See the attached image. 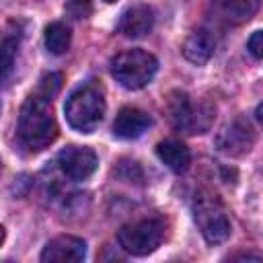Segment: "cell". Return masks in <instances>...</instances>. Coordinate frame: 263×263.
Segmentation results:
<instances>
[{"label":"cell","mask_w":263,"mask_h":263,"mask_svg":"<svg viewBox=\"0 0 263 263\" xmlns=\"http://www.w3.org/2000/svg\"><path fill=\"white\" fill-rule=\"evenodd\" d=\"M16 138L31 152L47 148L58 138V123L49 97L35 92L25 99L16 119Z\"/></svg>","instance_id":"1"},{"label":"cell","mask_w":263,"mask_h":263,"mask_svg":"<svg viewBox=\"0 0 263 263\" xmlns=\"http://www.w3.org/2000/svg\"><path fill=\"white\" fill-rule=\"evenodd\" d=\"M64 113L74 129L82 134H90L95 127H99L105 115V97L101 86L86 82L76 90H72L70 97L66 99Z\"/></svg>","instance_id":"2"},{"label":"cell","mask_w":263,"mask_h":263,"mask_svg":"<svg viewBox=\"0 0 263 263\" xmlns=\"http://www.w3.org/2000/svg\"><path fill=\"white\" fill-rule=\"evenodd\" d=\"M214 105L205 99H193L181 90H175L168 97V115L173 125L189 136L208 132L214 123Z\"/></svg>","instance_id":"3"},{"label":"cell","mask_w":263,"mask_h":263,"mask_svg":"<svg viewBox=\"0 0 263 263\" xmlns=\"http://www.w3.org/2000/svg\"><path fill=\"white\" fill-rule=\"evenodd\" d=\"M191 210H193V220H195L201 236L210 245H220L230 236L232 224H230L228 212L216 195H212L208 191L195 193Z\"/></svg>","instance_id":"4"},{"label":"cell","mask_w":263,"mask_h":263,"mask_svg":"<svg viewBox=\"0 0 263 263\" xmlns=\"http://www.w3.org/2000/svg\"><path fill=\"white\" fill-rule=\"evenodd\" d=\"M164 236H166V222L158 216H152L121 226L117 232V242L129 255L144 257L154 253L164 240Z\"/></svg>","instance_id":"5"},{"label":"cell","mask_w":263,"mask_h":263,"mask_svg":"<svg viewBox=\"0 0 263 263\" xmlns=\"http://www.w3.org/2000/svg\"><path fill=\"white\" fill-rule=\"evenodd\" d=\"M158 70V62L152 53L144 49H127L113 58L111 74L113 78L129 90H138L146 86Z\"/></svg>","instance_id":"6"},{"label":"cell","mask_w":263,"mask_h":263,"mask_svg":"<svg viewBox=\"0 0 263 263\" xmlns=\"http://www.w3.org/2000/svg\"><path fill=\"white\" fill-rule=\"evenodd\" d=\"M216 148L222 154L228 156H242L251 150L253 142H255V132L251 127V123L245 117H236L232 121H228L218 134H216Z\"/></svg>","instance_id":"7"},{"label":"cell","mask_w":263,"mask_h":263,"mask_svg":"<svg viewBox=\"0 0 263 263\" xmlns=\"http://www.w3.org/2000/svg\"><path fill=\"white\" fill-rule=\"evenodd\" d=\"M58 166L68 179L84 181L97 171L99 158L86 146H68L58 154Z\"/></svg>","instance_id":"8"},{"label":"cell","mask_w":263,"mask_h":263,"mask_svg":"<svg viewBox=\"0 0 263 263\" xmlns=\"http://www.w3.org/2000/svg\"><path fill=\"white\" fill-rule=\"evenodd\" d=\"M84 257H86L84 240L78 236H70V234L51 238L41 253L43 263H78Z\"/></svg>","instance_id":"9"},{"label":"cell","mask_w":263,"mask_h":263,"mask_svg":"<svg viewBox=\"0 0 263 263\" xmlns=\"http://www.w3.org/2000/svg\"><path fill=\"white\" fill-rule=\"evenodd\" d=\"M152 119L148 113H144L138 107H123L119 109L115 121H113V136L121 140H136L140 138L148 127Z\"/></svg>","instance_id":"10"},{"label":"cell","mask_w":263,"mask_h":263,"mask_svg":"<svg viewBox=\"0 0 263 263\" xmlns=\"http://www.w3.org/2000/svg\"><path fill=\"white\" fill-rule=\"evenodd\" d=\"M154 27V12L146 4H136L127 8L119 18V33L129 39L146 37Z\"/></svg>","instance_id":"11"},{"label":"cell","mask_w":263,"mask_h":263,"mask_svg":"<svg viewBox=\"0 0 263 263\" xmlns=\"http://www.w3.org/2000/svg\"><path fill=\"white\" fill-rule=\"evenodd\" d=\"M261 0H214L216 12L230 25H242L257 12Z\"/></svg>","instance_id":"12"},{"label":"cell","mask_w":263,"mask_h":263,"mask_svg":"<svg viewBox=\"0 0 263 263\" xmlns=\"http://www.w3.org/2000/svg\"><path fill=\"white\" fill-rule=\"evenodd\" d=\"M216 49V41L208 31L191 33L183 43V55L193 64H205Z\"/></svg>","instance_id":"13"},{"label":"cell","mask_w":263,"mask_h":263,"mask_svg":"<svg viewBox=\"0 0 263 263\" xmlns=\"http://www.w3.org/2000/svg\"><path fill=\"white\" fill-rule=\"evenodd\" d=\"M156 154L175 173H183L189 166V162H191L189 148L183 142H179V140H162L156 146Z\"/></svg>","instance_id":"14"},{"label":"cell","mask_w":263,"mask_h":263,"mask_svg":"<svg viewBox=\"0 0 263 263\" xmlns=\"http://www.w3.org/2000/svg\"><path fill=\"white\" fill-rule=\"evenodd\" d=\"M45 47L53 55L66 53L70 47V29L60 21L49 23L45 27Z\"/></svg>","instance_id":"15"},{"label":"cell","mask_w":263,"mask_h":263,"mask_svg":"<svg viewBox=\"0 0 263 263\" xmlns=\"http://www.w3.org/2000/svg\"><path fill=\"white\" fill-rule=\"evenodd\" d=\"M18 49V39L12 35H6L2 41V80L6 82L10 76V70L14 66V55Z\"/></svg>","instance_id":"16"},{"label":"cell","mask_w":263,"mask_h":263,"mask_svg":"<svg viewBox=\"0 0 263 263\" xmlns=\"http://www.w3.org/2000/svg\"><path fill=\"white\" fill-rule=\"evenodd\" d=\"M62 88V76L60 74H55V72H49V74H45L41 80H39V92L41 95H45V97H53V95H58V90Z\"/></svg>","instance_id":"17"},{"label":"cell","mask_w":263,"mask_h":263,"mask_svg":"<svg viewBox=\"0 0 263 263\" xmlns=\"http://www.w3.org/2000/svg\"><path fill=\"white\" fill-rule=\"evenodd\" d=\"M66 10L72 18H86L90 14V0H68Z\"/></svg>","instance_id":"18"},{"label":"cell","mask_w":263,"mask_h":263,"mask_svg":"<svg viewBox=\"0 0 263 263\" xmlns=\"http://www.w3.org/2000/svg\"><path fill=\"white\" fill-rule=\"evenodd\" d=\"M247 47H249V53L253 55V58H263V31H255L251 37H249V43H247Z\"/></svg>","instance_id":"19"},{"label":"cell","mask_w":263,"mask_h":263,"mask_svg":"<svg viewBox=\"0 0 263 263\" xmlns=\"http://www.w3.org/2000/svg\"><path fill=\"white\" fill-rule=\"evenodd\" d=\"M232 259H261L259 255H245V253H240V255H232Z\"/></svg>","instance_id":"20"},{"label":"cell","mask_w":263,"mask_h":263,"mask_svg":"<svg viewBox=\"0 0 263 263\" xmlns=\"http://www.w3.org/2000/svg\"><path fill=\"white\" fill-rule=\"evenodd\" d=\"M255 115H257V121H259V123L263 125V103H261V105L257 107V111H255Z\"/></svg>","instance_id":"21"},{"label":"cell","mask_w":263,"mask_h":263,"mask_svg":"<svg viewBox=\"0 0 263 263\" xmlns=\"http://www.w3.org/2000/svg\"><path fill=\"white\" fill-rule=\"evenodd\" d=\"M103 2H109V4H111V2H115V0H103Z\"/></svg>","instance_id":"22"}]
</instances>
